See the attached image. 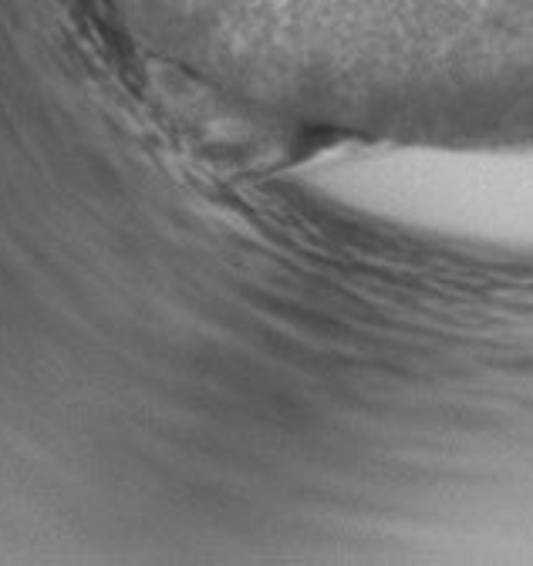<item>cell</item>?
<instances>
[{
  "instance_id": "6da1fadb",
  "label": "cell",
  "mask_w": 533,
  "mask_h": 566,
  "mask_svg": "<svg viewBox=\"0 0 533 566\" xmlns=\"http://www.w3.org/2000/svg\"><path fill=\"white\" fill-rule=\"evenodd\" d=\"M338 189L385 217L533 250V153L406 149L338 163Z\"/></svg>"
}]
</instances>
